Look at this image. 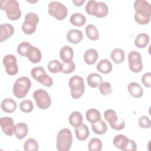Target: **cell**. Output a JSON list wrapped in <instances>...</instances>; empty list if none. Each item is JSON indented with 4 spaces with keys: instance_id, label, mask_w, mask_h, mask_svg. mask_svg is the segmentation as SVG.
I'll return each instance as SVG.
<instances>
[{
    "instance_id": "cell-1",
    "label": "cell",
    "mask_w": 151,
    "mask_h": 151,
    "mask_svg": "<svg viewBox=\"0 0 151 151\" xmlns=\"http://www.w3.org/2000/svg\"><path fill=\"white\" fill-rule=\"evenodd\" d=\"M135 21L140 25H146L150 21L151 5L145 0H136L134 3Z\"/></svg>"
},
{
    "instance_id": "cell-2",
    "label": "cell",
    "mask_w": 151,
    "mask_h": 151,
    "mask_svg": "<svg viewBox=\"0 0 151 151\" xmlns=\"http://www.w3.org/2000/svg\"><path fill=\"white\" fill-rule=\"evenodd\" d=\"M0 8L5 11L7 17L12 21H17L21 17L19 4L16 0H2L0 1Z\"/></svg>"
},
{
    "instance_id": "cell-3",
    "label": "cell",
    "mask_w": 151,
    "mask_h": 151,
    "mask_svg": "<svg viewBox=\"0 0 151 151\" xmlns=\"http://www.w3.org/2000/svg\"><path fill=\"white\" fill-rule=\"evenodd\" d=\"M85 9L88 15H94L99 18L106 17L109 13V8L106 3L94 0L87 2Z\"/></svg>"
},
{
    "instance_id": "cell-4",
    "label": "cell",
    "mask_w": 151,
    "mask_h": 151,
    "mask_svg": "<svg viewBox=\"0 0 151 151\" xmlns=\"http://www.w3.org/2000/svg\"><path fill=\"white\" fill-rule=\"evenodd\" d=\"M73 136L70 129L64 128L59 131L57 136L56 147L58 151H68L71 147Z\"/></svg>"
},
{
    "instance_id": "cell-5",
    "label": "cell",
    "mask_w": 151,
    "mask_h": 151,
    "mask_svg": "<svg viewBox=\"0 0 151 151\" xmlns=\"http://www.w3.org/2000/svg\"><path fill=\"white\" fill-rule=\"evenodd\" d=\"M31 86V81L27 77H21L18 78L15 81L12 92L14 95L18 98L25 97L28 93Z\"/></svg>"
},
{
    "instance_id": "cell-6",
    "label": "cell",
    "mask_w": 151,
    "mask_h": 151,
    "mask_svg": "<svg viewBox=\"0 0 151 151\" xmlns=\"http://www.w3.org/2000/svg\"><path fill=\"white\" fill-rule=\"evenodd\" d=\"M71 95L74 99L80 98L85 91V85L83 78L79 76L71 77L68 81Z\"/></svg>"
},
{
    "instance_id": "cell-7",
    "label": "cell",
    "mask_w": 151,
    "mask_h": 151,
    "mask_svg": "<svg viewBox=\"0 0 151 151\" xmlns=\"http://www.w3.org/2000/svg\"><path fill=\"white\" fill-rule=\"evenodd\" d=\"M49 15L54 17L57 20H63L68 14L67 8L58 1H51L48 6Z\"/></svg>"
},
{
    "instance_id": "cell-8",
    "label": "cell",
    "mask_w": 151,
    "mask_h": 151,
    "mask_svg": "<svg viewBox=\"0 0 151 151\" xmlns=\"http://www.w3.org/2000/svg\"><path fill=\"white\" fill-rule=\"evenodd\" d=\"M25 21L22 24V30L27 35L32 34L37 29V25L39 22L38 15L34 12L27 13L25 16Z\"/></svg>"
},
{
    "instance_id": "cell-9",
    "label": "cell",
    "mask_w": 151,
    "mask_h": 151,
    "mask_svg": "<svg viewBox=\"0 0 151 151\" xmlns=\"http://www.w3.org/2000/svg\"><path fill=\"white\" fill-rule=\"evenodd\" d=\"M31 75L34 80L47 87H51L53 84L52 78L46 73L45 70L42 67H35L32 68Z\"/></svg>"
},
{
    "instance_id": "cell-10",
    "label": "cell",
    "mask_w": 151,
    "mask_h": 151,
    "mask_svg": "<svg viewBox=\"0 0 151 151\" xmlns=\"http://www.w3.org/2000/svg\"><path fill=\"white\" fill-rule=\"evenodd\" d=\"M104 117L113 130H120L124 128V120L122 117H119L114 110L111 109L106 110L104 113Z\"/></svg>"
},
{
    "instance_id": "cell-11",
    "label": "cell",
    "mask_w": 151,
    "mask_h": 151,
    "mask_svg": "<svg viewBox=\"0 0 151 151\" xmlns=\"http://www.w3.org/2000/svg\"><path fill=\"white\" fill-rule=\"evenodd\" d=\"M32 97L35 101L37 106L40 109L45 110L51 104V99L47 91L44 89L36 90L33 93Z\"/></svg>"
},
{
    "instance_id": "cell-12",
    "label": "cell",
    "mask_w": 151,
    "mask_h": 151,
    "mask_svg": "<svg viewBox=\"0 0 151 151\" xmlns=\"http://www.w3.org/2000/svg\"><path fill=\"white\" fill-rule=\"evenodd\" d=\"M128 61L129 68L132 72L138 73L143 70L142 56L138 51H130L128 54Z\"/></svg>"
},
{
    "instance_id": "cell-13",
    "label": "cell",
    "mask_w": 151,
    "mask_h": 151,
    "mask_svg": "<svg viewBox=\"0 0 151 151\" xmlns=\"http://www.w3.org/2000/svg\"><path fill=\"white\" fill-rule=\"evenodd\" d=\"M3 64L6 73L10 76H14L18 71L17 60L13 54H7L4 56L2 60Z\"/></svg>"
},
{
    "instance_id": "cell-14",
    "label": "cell",
    "mask_w": 151,
    "mask_h": 151,
    "mask_svg": "<svg viewBox=\"0 0 151 151\" xmlns=\"http://www.w3.org/2000/svg\"><path fill=\"white\" fill-rule=\"evenodd\" d=\"M0 126L3 132L6 135L11 136L14 134L15 125H14V120L11 117H1L0 119Z\"/></svg>"
},
{
    "instance_id": "cell-15",
    "label": "cell",
    "mask_w": 151,
    "mask_h": 151,
    "mask_svg": "<svg viewBox=\"0 0 151 151\" xmlns=\"http://www.w3.org/2000/svg\"><path fill=\"white\" fill-rule=\"evenodd\" d=\"M14 33V27L8 24H2L0 25V41L2 42L3 41L6 40L10 37H11Z\"/></svg>"
},
{
    "instance_id": "cell-16",
    "label": "cell",
    "mask_w": 151,
    "mask_h": 151,
    "mask_svg": "<svg viewBox=\"0 0 151 151\" xmlns=\"http://www.w3.org/2000/svg\"><path fill=\"white\" fill-rule=\"evenodd\" d=\"M83 38V34L80 30L72 29L69 30L67 33V40L72 44H77L81 41Z\"/></svg>"
},
{
    "instance_id": "cell-17",
    "label": "cell",
    "mask_w": 151,
    "mask_h": 151,
    "mask_svg": "<svg viewBox=\"0 0 151 151\" xmlns=\"http://www.w3.org/2000/svg\"><path fill=\"white\" fill-rule=\"evenodd\" d=\"M129 94L134 98H140L143 94V89L141 85L136 82H131L127 86Z\"/></svg>"
},
{
    "instance_id": "cell-18",
    "label": "cell",
    "mask_w": 151,
    "mask_h": 151,
    "mask_svg": "<svg viewBox=\"0 0 151 151\" xmlns=\"http://www.w3.org/2000/svg\"><path fill=\"white\" fill-rule=\"evenodd\" d=\"M27 57L31 63H38L41 60V52L37 47L31 45L28 50Z\"/></svg>"
},
{
    "instance_id": "cell-19",
    "label": "cell",
    "mask_w": 151,
    "mask_h": 151,
    "mask_svg": "<svg viewBox=\"0 0 151 151\" xmlns=\"http://www.w3.org/2000/svg\"><path fill=\"white\" fill-rule=\"evenodd\" d=\"M129 139L127 137L123 134H117L114 136L113 140L114 146L122 150H124L129 142Z\"/></svg>"
},
{
    "instance_id": "cell-20",
    "label": "cell",
    "mask_w": 151,
    "mask_h": 151,
    "mask_svg": "<svg viewBox=\"0 0 151 151\" xmlns=\"http://www.w3.org/2000/svg\"><path fill=\"white\" fill-rule=\"evenodd\" d=\"M74 132L77 139L80 141L86 140L90 134L87 126L83 123L81 125L76 127L74 129Z\"/></svg>"
},
{
    "instance_id": "cell-21",
    "label": "cell",
    "mask_w": 151,
    "mask_h": 151,
    "mask_svg": "<svg viewBox=\"0 0 151 151\" xmlns=\"http://www.w3.org/2000/svg\"><path fill=\"white\" fill-rule=\"evenodd\" d=\"M17 107L16 101L11 98H6L4 99L1 104V107L2 111L5 113H11L14 112Z\"/></svg>"
},
{
    "instance_id": "cell-22",
    "label": "cell",
    "mask_w": 151,
    "mask_h": 151,
    "mask_svg": "<svg viewBox=\"0 0 151 151\" xmlns=\"http://www.w3.org/2000/svg\"><path fill=\"white\" fill-rule=\"evenodd\" d=\"M99 58V54L96 50L89 48L84 54V60L88 65L94 64Z\"/></svg>"
},
{
    "instance_id": "cell-23",
    "label": "cell",
    "mask_w": 151,
    "mask_h": 151,
    "mask_svg": "<svg viewBox=\"0 0 151 151\" xmlns=\"http://www.w3.org/2000/svg\"><path fill=\"white\" fill-rule=\"evenodd\" d=\"M74 51L71 47L68 45L63 46L60 51V57L63 62L73 61Z\"/></svg>"
},
{
    "instance_id": "cell-24",
    "label": "cell",
    "mask_w": 151,
    "mask_h": 151,
    "mask_svg": "<svg viewBox=\"0 0 151 151\" xmlns=\"http://www.w3.org/2000/svg\"><path fill=\"white\" fill-rule=\"evenodd\" d=\"M28 132V129L27 124L21 122L15 124L14 134L18 139L22 140L24 139L27 135Z\"/></svg>"
},
{
    "instance_id": "cell-25",
    "label": "cell",
    "mask_w": 151,
    "mask_h": 151,
    "mask_svg": "<svg viewBox=\"0 0 151 151\" xmlns=\"http://www.w3.org/2000/svg\"><path fill=\"white\" fill-rule=\"evenodd\" d=\"M150 41L149 36L145 33H140L138 34L134 40V45L138 48H145Z\"/></svg>"
},
{
    "instance_id": "cell-26",
    "label": "cell",
    "mask_w": 151,
    "mask_h": 151,
    "mask_svg": "<svg viewBox=\"0 0 151 151\" xmlns=\"http://www.w3.org/2000/svg\"><path fill=\"white\" fill-rule=\"evenodd\" d=\"M97 70L103 74H109L112 70V64L107 59L101 60L97 65Z\"/></svg>"
},
{
    "instance_id": "cell-27",
    "label": "cell",
    "mask_w": 151,
    "mask_h": 151,
    "mask_svg": "<svg viewBox=\"0 0 151 151\" xmlns=\"http://www.w3.org/2000/svg\"><path fill=\"white\" fill-rule=\"evenodd\" d=\"M87 82L88 85L92 88L99 87L103 82V78L100 75L97 73H91L87 76Z\"/></svg>"
},
{
    "instance_id": "cell-28",
    "label": "cell",
    "mask_w": 151,
    "mask_h": 151,
    "mask_svg": "<svg viewBox=\"0 0 151 151\" xmlns=\"http://www.w3.org/2000/svg\"><path fill=\"white\" fill-rule=\"evenodd\" d=\"M70 23L76 27H82L86 22V18L81 13H74L70 18Z\"/></svg>"
},
{
    "instance_id": "cell-29",
    "label": "cell",
    "mask_w": 151,
    "mask_h": 151,
    "mask_svg": "<svg viewBox=\"0 0 151 151\" xmlns=\"http://www.w3.org/2000/svg\"><path fill=\"white\" fill-rule=\"evenodd\" d=\"M110 57L116 64H121L124 61V51L122 48H114L111 52Z\"/></svg>"
},
{
    "instance_id": "cell-30",
    "label": "cell",
    "mask_w": 151,
    "mask_h": 151,
    "mask_svg": "<svg viewBox=\"0 0 151 151\" xmlns=\"http://www.w3.org/2000/svg\"><path fill=\"white\" fill-rule=\"evenodd\" d=\"M86 117L87 121L91 124L95 123L101 120L100 111L96 109H90L86 113Z\"/></svg>"
},
{
    "instance_id": "cell-31",
    "label": "cell",
    "mask_w": 151,
    "mask_h": 151,
    "mask_svg": "<svg viewBox=\"0 0 151 151\" xmlns=\"http://www.w3.org/2000/svg\"><path fill=\"white\" fill-rule=\"evenodd\" d=\"M83 115L80 112L76 111L72 112L68 117V121L70 125L76 127L83 123Z\"/></svg>"
},
{
    "instance_id": "cell-32",
    "label": "cell",
    "mask_w": 151,
    "mask_h": 151,
    "mask_svg": "<svg viewBox=\"0 0 151 151\" xmlns=\"http://www.w3.org/2000/svg\"><path fill=\"white\" fill-rule=\"evenodd\" d=\"M91 129L94 133L103 134L106 133L107 130V126L106 123L101 119L97 122L91 124Z\"/></svg>"
},
{
    "instance_id": "cell-33",
    "label": "cell",
    "mask_w": 151,
    "mask_h": 151,
    "mask_svg": "<svg viewBox=\"0 0 151 151\" xmlns=\"http://www.w3.org/2000/svg\"><path fill=\"white\" fill-rule=\"evenodd\" d=\"M86 34L87 38L92 41H96L99 38V31L96 27L93 24H88L86 26L85 29Z\"/></svg>"
},
{
    "instance_id": "cell-34",
    "label": "cell",
    "mask_w": 151,
    "mask_h": 151,
    "mask_svg": "<svg viewBox=\"0 0 151 151\" xmlns=\"http://www.w3.org/2000/svg\"><path fill=\"white\" fill-rule=\"evenodd\" d=\"M102 149V142L99 138L93 137L88 143V149L90 151H100Z\"/></svg>"
},
{
    "instance_id": "cell-35",
    "label": "cell",
    "mask_w": 151,
    "mask_h": 151,
    "mask_svg": "<svg viewBox=\"0 0 151 151\" xmlns=\"http://www.w3.org/2000/svg\"><path fill=\"white\" fill-rule=\"evenodd\" d=\"M39 149V145L37 140L33 138L27 139L24 144L25 151H37Z\"/></svg>"
},
{
    "instance_id": "cell-36",
    "label": "cell",
    "mask_w": 151,
    "mask_h": 151,
    "mask_svg": "<svg viewBox=\"0 0 151 151\" xmlns=\"http://www.w3.org/2000/svg\"><path fill=\"white\" fill-rule=\"evenodd\" d=\"M62 63L57 60L50 61L48 64V70L51 73H58L62 71Z\"/></svg>"
},
{
    "instance_id": "cell-37",
    "label": "cell",
    "mask_w": 151,
    "mask_h": 151,
    "mask_svg": "<svg viewBox=\"0 0 151 151\" xmlns=\"http://www.w3.org/2000/svg\"><path fill=\"white\" fill-rule=\"evenodd\" d=\"M31 46V44L27 41L21 42L17 47V52L19 55L22 57H27L28 50Z\"/></svg>"
},
{
    "instance_id": "cell-38",
    "label": "cell",
    "mask_w": 151,
    "mask_h": 151,
    "mask_svg": "<svg viewBox=\"0 0 151 151\" xmlns=\"http://www.w3.org/2000/svg\"><path fill=\"white\" fill-rule=\"evenodd\" d=\"M34 108L32 102L29 100H24L19 104V109L24 113H29Z\"/></svg>"
},
{
    "instance_id": "cell-39",
    "label": "cell",
    "mask_w": 151,
    "mask_h": 151,
    "mask_svg": "<svg viewBox=\"0 0 151 151\" xmlns=\"http://www.w3.org/2000/svg\"><path fill=\"white\" fill-rule=\"evenodd\" d=\"M99 91L103 96H108L112 92L111 85L109 82H102L99 86Z\"/></svg>"
},
{
    "instance_id": "cell-40",
    "label": "cell",
    "mask_w": 151,
    "mask_h": 151,
    "mask_svg": "<svg viewBox=\"0 0 151 151\" xmlns=\"http://www.w3.org/2000/svg\"><path fill=\"white\" fill-rule=\"evenodd\" d=\"M62 73L64 74H70L73 73L75 68H76V65L75 63L73 61H69V62H63L62 63Z\"/></svg>"
},
{
    "instance_id": "cell-41",
    "label": "cell",
    "mask_w": 151,
    "mask_h": 151,
    "mask_svg": "<svg viewBox=\"0 0 151 151\" xmlns=\"http://www.w3.org/2000/svg\"><path fill=\"white\" fill-rule=\"evenodd\" d=\"M139 126L143 129H149L151 126V121L146 116H142L139 118Z\"/></svg>"
},
{
    "instance_id": "cell-42",
    "label": "cell",
    "mask_w": 151,
    "mask_h": 151,
    "mask_svg": "<svg viewBox=\"0 0 151 151\" xmlns=\"http://www.w3.org/2000/svg\"><path fill=\"white\" fill-rule=\"evenodd\" d=\"M142 82L145 87L147 88L151 87V73L150 72L146 73L143 75Z\"/></svg>"
},
{
    "instance_id": "cell-43",
    "label": "cell",
    "mask_w": 151,
    "mask_h": 151,
    "mask_svg": "<svg viewBox=\"0 0 151 151\" xmlns=\"http://www.w3.org/2000/svg\"><path fill=\"white\" fill-rule=\"evenodd\" d=\"M137 149V145L133 140L129 139V142L125 149V151H135Z\"/></svg>"
},
{
    "instance_id": "cell-44",
    "label": "cell",
    "mask_w": 151,
    "mask_h": 151,
    "mask_svg": "<svg viewBox=\"0 0 151 151\" xmlns=\"http://www.w3.org/2000/svg\"><path fill=\"white\" fill-rule=\"evenodd\" d=\"M86 0H73V2L74 4V5L77 6H82L83 4L85 2Z\"/></svg>"
}]
</instances>
